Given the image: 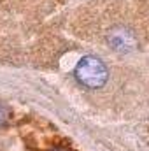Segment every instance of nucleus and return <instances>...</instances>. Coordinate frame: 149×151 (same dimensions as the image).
Instances as JSON below:
<instances>
[{
    "mask_svg": "<svg viewBox=\"0 0 149 151\" xmlns=\"http://www.w3.org/2000/svg\"><path fill=\"white\" fill-rule=\"evenodd\" d=\"M9 119H11V109H9L7 106L0 104V128L5 127V125L9 123Z\"/></svg>",
    "mask_w": 149,
    "mask_h": 151,
    "instance_id": "obj_3",
    "label": "nucleus"
},
{
    "mask_svg": "<svg viewBox=\"0 0 149 151\" xmlns=\"http://www.w3.org/2000/svg\"><path fill=\"white\" fill-rule=\"evenodd\" d=\"M75 77H77V81L82 86L97 90V88H102L107 83L109 72H107L105 63L100 58H97V56H84L75 67Z\"/></svg>",
    "mask_w": 149,
    "mask_h": 151,
    "instance_id": "obj_1",
    "label": "nucleus"
},
{
    "mask_svg": "<svg viewBox=\"0 0 149 151\" xmlns=\"http://www.w3.org/2000/svg\"><path fill=\"white\" fill-rule=\"evenodd\" d=\"M53 151H69V150H53Z\"/></svg>",
    "mask_w": 149,
    "mask_h": 151,
    "instance_id": "obj_4",
    "label": "nucleus"
},
{
    "mask_svg": "<svg viewBox=\"0 0 149 151\" xmlns=\"http://www.w3.org/2000/svg\"><path fill=\"white\" fill-rule=\"evenodd\" d=\"M107 40L111 44V47L114 51H119V53H130L137 47V39L135 35L125 28V27H116L112 28L107 35Z\"/></svg>",
    "mask_w": 149,
    "mask_h": 151,
    "instance_id": "obj_2",
    "label": "nucleus"
}]
</instances>
